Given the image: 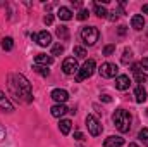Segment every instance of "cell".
Here are the masks:
<instances>
[{
	"mask_svg": "<svg viewBox=\"0 0 148 147\" xmlns=\"http://www.w3.org/2000/svg\"><path fill=\"white\" fill-rule=\"evenodd\" d=\"M100 99H102L103 102H112V97H110V95H102Z\"/></svg>",
	"mask_w": 148,
	"mask_h": 147,
	"instance_id": "obj_35",
	"label": "cell"
},
{
	"mask_svg": "<svg viewBox=\"0 0 148 147\" xmlns=\"http://www.w3.org/2000/svg\"><path fill=\"white\" fill-rule=\"evenodd\" d=\"M141 68H145V69H148V57H145V59H141Z\"/></svg>",
	"mask_w": 148,
	"mask_h": 147,
	"instance_id": "obj_34",
	"label": "cell"
},
{
	"mask_svg": "<svg viewBox=\"0 0 148 147\" xmlns=\"http://www.w3.org/2000/svg\"><path fill=\"white\" fill-rule=\"evenodd\" d=\"M9 87H10V90L16 95L23 97L26 102L33 101V88H31V83L26 80V76H23V74H10L9 76Z\"/></svg>",
	"mask_w": 148,
	"mask_h": 147,
	"instance_id": "obj_1",
	"label": "cell"
},
{
	"mask_svg": "<svg viewBox=\"0 0 148 147\" xmlns=\"http://www.w3.org/2000/svg\"><path fill=\"white\" fill-rule=\"evenodd\" d=\"M43 23H45V24H52V23H53V16H52V14H47V16L43 17Z\"/></svg>",
	"mask_w": 148,
	"mask_h": 147,
	"instance_id": "obj_30",
	"label": "cell"
},
{
	"mask_svg": "<svg viewBox=\"0 0 148 147\" xmlns=\"http://www.w3.org/2000/svg\"><path fill=\"white\" fill-rule=\"evenodd\" d=\"M98 73H100L102 78H114V76H117V73H119V68L114 62H103L100 66Z\"/></svg>",
	"mask_w": 148,
	"mask_h": 147,
	"instance_id": "obj_6",
	"label": "cell"
},
{
	"mask_svg": "<svg viewBox=\"0 0 148 147\" xmlns=\"http://www.w3.org/2000/svg\"><path fill=\"white\" fill-rule=\"evenodd\" d=\"M112 119H114L115 128H117L121 133L129 132V128H131V114H129L126 109H117L115 112H114Z\"/></svg>",
	"mask_w": 148,
	"mask_h": 147,
	"instance_id": "obj_2",
	"label": "cell"
},
{
	"mask_svg": "<svg viewBox=\"0 0 148 147\" xmlns=\"http://www.w3.org/2000/svg\"><path fill=\"white\" fill-rule=\"evenodd\" d=\"M126 33V26H121V30H119V35H124Z\"/></svg>",
	"mask_w": 148,
	"mask_h": 147,
	"instance_id": "obj_36",
	"label": "cell"
},
{
	"mask_svg": "<svg viewBox=\"0 0 148 147\" xmlns=\"http://www.w3.org/2000/svg\"><path fill=\"white\" fill-rule=\"evenodd\" d=\"M107 17H109L110 21H117V17H119V16H117V12L114 10V12H109V16H107Z\"/></svg>",
	"mask_w": 148,
	"mask_h": 147,
	"instance_id": "obj_31",
	"label": "cell"
},
{
	"mask_svg": "<svg viewBox=\"0 0 148 147\" xmlns=\"http://www.w3.org/2000/svg\"><path fill=\"white\" fill-rule=\"evenodd\" d=\"M67 111H69V109L66 107V104H55V106H52L50 112H52V116H53V118H62Z\"/></svg>",
	"mask_w": 148,
	"mask_h": 147,
	"instance_id": "obj_14",
	"label": "cell"
},
{
	"mask_svg": "<svg viewBox=\"0 0 148 147\" xmlns=\"http://www.w3.org/2000/svg\"><path fill=\"white\" fill-rule=\"evenodd\" d=\"M131 87V80H129V76L127 74H119L117 78H115V88L117 90H127Z\"/></svg>",
	"mask_w": 148,
	"mask_h": 147,
	"instance_id": "obj_10",
	"label": "cell"
},
{
	"mask_svg": "<svg viewBox=\"0 0 148 147\" xmlns=\"http://www.w3.org/2000/svg\"><path fill=\"white\" fill-rule=\"evenodd\" d=\"M2 49L7 50V52L12 50V49H14V40H12L10 37H5L3 40H2Z\"/></svg>",
	"mask_w": 148,
	"mask_h": 147,
	"instance_id": "obj_22",
	"label": "cell"
},
{
	"mask_svg": "<svg viewBox=\"0 0 148 147\" xmlns=\"http://www.w3.org/2000/svg\"><path fill=\"white\" fill-rule=\"evenodd\" d=\"M134 99H136L138 104H143V102L147 101V90L143 88V85H138V87H136V90H134Z\"/></svg>",
	"mask_w": 148,
	"mask_h": 147,
	"instance_id": "obj_18",
	"label": "cell"
},
{
	"mask_svg": "<svg viewBox=\"0 0 148 147\" xmlns=\"http://www.w3.org/2000/svg\"><path fill=\"white\" fill-rule=\"evenodd\" d=\"M81 38H83V42L86 43V45H95L97 42H98V38H100V31H98V28H95V26H86V28H83L81 30Z\"/></svg>",
	"mask_w": 148,
	"mask_h": 147,
	"instance_id": "obj_3",
	"label": "cell"
},
{
	"mask_svg": "<svg viewBox=\"0 0 148 147\" xmlns=\"http://www.w3.org/2000/svg\"><path fill=\"white\" fill-rule=\"evenodd\" d=\"M131 26H133L136 31H141L143 26H145V19H143V16H140V14L133 16V17H131Z\"/></svg>",
	"mask_w": 148,
	"mask_h": 147,
	"instance_id": "obj_17",
	"label": "cell"
},
{
	"mask_svg": "<svg viewBox=\"0 0 148 147\" xmlns=\"http://www.w3.org/2000/svg\"><path fill=\"white\" fill-rule=\"evenodd\" d=\"M50 97H52L57 104H66V101L69 99V94H67V90H64V88H55V90H52Z\"/></svg>",
	"mask_w": 148,
	"mask_h": 147,
	"instance_id": "obj_9",
	"label": "cell"
},
{
	"mask_svg": "<svg viewBox=\"0 0 148 147\" xmlns=\"http://www.w3.org/2000/svg\"><path fill=\"white\" fill-rule=\"evenodd\" d=\"M62 71L66 74H74L79 71V66H77V61L76 57H66L64 62H62Z\"/></svg>",
	"mask_w": 148,
	"mask_h": 147,
	"instance_id": "obj_7",
	"label": "cell"
},
{
	"mask_svg": "<svg viewBox=\"0 0 148 147\" xmlns=\"http://www.w3.org/2000/svg\"><path fill=\"white\" fill-rule=\"evenodd\" d=\"M95 69H97V64H95V61H93V59H88V61H84V64H83V66L79 68V71H77L76 80H77V81H83V80L90 78L91 74L95 73Z\"/></svg>",
	"mask_w": 148,
	"mask_h": 147,
	"instance_id": "obj_4",
	"label": "cell"
},
{
	"mask_svg": "<svg viewBox=\"0 0 148 147\" xmlns=\"http://www.w3.org/2000/svg\"><path fill=\"white\" fill-rule=\"evenodd\" d=\"M138 139H140V140H145V142H148V128H141V130H140Z\"/></svg>",
	"mask_w": 148,
	"mask_h": 147,
	"instance_id": "obj_27",
	"label": "cell"
},
{
	"mask_svg": "<svg viewBox=\"0 0 148 147\" xmlns=\"http://www.w3.org/2000/svg\"><path fill=\"white\" fill-rule=\"evenodd\" d=\"M86 126H88V132L93 135V137H98L102 133V125L100 121L93 116V114H88L86 116Z\"/></svg>",
	"mask_w": 148,
	"mask_h": 147,
	"instance_id": "obj_5",
	"label": "cell"
},
{
	"mask_svg": "<svg viewBox=\"0 0 148 147\" xmlns=\"http://www.w3.org/2000/svg\"><path fill=\"white\" fill-rule=\"evenodd\" d=\"M59 130L62 135H69L71 130H73V121L71 119H60L59 121Z\"/></svg>",
	"mask_w": 148,
	"mask_h": 147,
	"instance_id": "obj_15",
	"label": "cell"
},
{
	"mask_svg": "<svg viewBox=\"0 0 148 147\" xmlns=\"http://www.w3.org/2000/svg\"><path fill=\"white\" fill-rule=\"evenodd\" d=\"M0 109H3V111H7V112H12L14 111V104L9 101V97L0 90Z\"/></svg>",
	"mask_w": 148,
	"mask_h": 147,
	"instance_id": "obj_13",
	"label": "cell"
},
{
	"mask_svg": "<svg viewBox=\"0 0 148 147\" xmlns=\"http://www.w3.org/2000/svg\"><path fill=\"white\" fill-rule=\"evenodd\" d=\"M57 16H59L62 21H71V19H73V10H71L69 7H59Z\"/></svg>",
	"mask_w": 148,
	"mask_h": 147,
	"instance_id": "obj_19",
	"label": "cell"
},
{
	"mask_svg": "<svg viewBox=\"0 0 148 147\" xmlns=\"http://www.w3.org/2000/svg\"><path fill=\"white\" fill-rule=\"evenodd\" d=\"M114 52H115V45H107L103 49V55H112Z\"/></svg>",
	"mask_w": 148,
	"mask_h": 147,
	"instance_id": "obj_29",
	"label": "cell"
},
{
	"mask_svg": "<svg viewBox=\"0 0 148 147\" xmlns=\"http://www.w3.org/2000/svg\"><path fill=\"white\" fill-rule=\"evenodd\" d=\"M131 59H133V52H131V49H126L124 54H122V62H124V64H129Z\"/></svg>",
	"mask_w": 148,
	"mask_h": 147,
	"instance_id": "obj_25",
	"label": "cell"
},
{
	"mask_svg": "<svg viewBox=\"0 0 148 147\" xmlns=\"http://www.w3.org/2000/svg\"><path fill=\"white\" fill-rule=\"evenodd\" d=\"M62 52H64V45H62V43H55V45L52 47V57H53V55H60Z\"/></svg>",
	"mask_w": 148,
	"mask_h": 147,
	"instance_id": "obj_24",
	"label": "cell"
},
{
	"mask_svg": "<svg viewBox=\"0 0 148 147\" xmlns=\"http://www.w3.org/2000/svg\"><path fill=\"white\" fill-rule=\"evenodd\" d=\"M74 139H76V140H83V139H84V135H83L81 132H76V133H74Z\"/></svg>",
	"mask_w": 148,
	"mask_h": 147,
	"instance_id": "obj_32",
	"label": "cell"
},
{
	"mask_svg": "<svg viewBox=\"0 0 148 147\" xmlns=\"http://www.w3.org/2000/svg\"><path fill=\"white\" fill-rule=\"evenodd\" d=\"M3 139H5V128H3V126L0 125V142H2Z\"/></svg>",
	"mask_w": 148,
	"mask_h": 147,
	"instance_id": "obj_33",
	"label": "cell"
},
{
	"mask_svg": "<svg viewBox=\"0 0 148 147\" xmlns=\"http://www.w3.org/2000/svg\"><path fill=\"white\" fill-rule=\"evenodd\" d=\"M31 38L36 42L40 47H48V45L52 43V35H50L48 31H40L36 35H31Z\"/></svg>",
	"mask_w": 148,
	"mask_h": 147,
	"instance_id": "obj_8",
	"label": "cell"
},
{
	"mask_svg": "<svg viewBox=\"0 0 148 147\" xmlns=\"http://www.w3.org/2000/svg\"><path fill=\"white\" fill-rule=\"evenodd\" d=\"M129 147H138V144H136V142H131V144H129Z\"/></svg>",
	"mask_w": 148,
	"mask_h": 147,
	"instance_id": "obj_38",
	"label": "cell"
},
{
	"mask_svg": "<svg viewBox=\"0 0 148 147\" xmlns=\"http://www.w3.org/2000/svg\"><path fill=\"white\" fill-rule=\"evenodd\" d=\"M55 33H57V37L60 38V40H67V38H69V30H67V26H59V28L55 30Z\"/></svg>",
	"mask_w": 148,
	"mask_h": 147,
	"instance_id": "obj_21",
	"label": "cell"
},
{
	"mask_svg": "<svg viewBox=\"0 0 148 147\" xmlns=\"http://www.w3.org/2000/svg\"><path fill=\"white\" fill-rule=\"evenodd\" d=\"M93 7H95V14H97L98 17H107V16H109V12H107V9H105V7H103L102 3H98V2H95V5H93Z\"/></svg>",
	"mask_w": 148,
	"mask_h": 147,
	"instance_id": "obj_20",
	"label": "cell"
},
{
	"mask_svg": "<svg viewBox=\"0 0 148 147\" xmlns=\"http://www.w3.org/2000/svg\"><path fill=\"white\" fill-rule=\"evenodd\" d=\"M35 62L40 64V66H50L53 62V57L52 55H47V54H38L35 57Z\"/></svg>",
	"mask_w": 148,
	"mask_h": 147,
	"instance_id": "obj_16",
	"label": "cell"
},
{
	"mask_svg": "<svg viewBox=\"0 0 148 147\" xmlns=\"http://www.w3.org/2000/svg\"><path fill=\"white\" fill-rule=\"evenodd\" d=\"M33 69H35L38 74H41V76H48V74H50V71L47 69V66H40V64H35V66H33Z\"/></svg>",
	"mask_w": 148,
	"mask_h": 147,
	"instance_id": "obj_23",
	"label": "cell"
},
{
	"mask_svg": "<svg viewBox=\"0 0 148 147\" xmlns=\"http://www.w3.org/2000/svg\"><path fill=\"white\" fill-rule=\"evenodd\" d=\"M122 146H124V139L119 137V135H110L103 142V147H122Z\"/></svg>",
	"mask_w": 148,
	"mask_h": 147,
	"instance_id": "obj_11",
	"label": "cell"
},
{
	"mask_svg": "<svg viewBox=\"0 0 148 147\" xmlns=\"http://www.w3.org/2000/svg\"><path fill=\"white\" fill-rule=\"evenodd\" d=\"M88 16H90V14H88V10H84V9H81V10L77 12V16H76V17H77L79 21H84V19L88 17Z\"/></svg>",
	"mask_w": 148,
	"mask_h": 147,
	"instance_id": "obj_28",
	"label": "cell"
},
{
	"mask_svg": "<svg viewBox=\"0 0 148 147\" xmlns=\"http://www.w3.org/2000/svg\"><path fill=\"white\" fill-rule=\"evenodd\" d=\"M133 74H134V78H136V83L143 85V83L147 81V73L141 69V64H133Z\"/></svg>",
	"mask_w": 148,
	"mask_h": 147,
	"instance_id": "obj_12",
	"label": "cell"
},
{
	"mask_svg": "<svg viewBox=\"0 0 148 147\" xmlns=\"http://www.w3.org/2000/svg\"><path fill=\"white\" fill-rule=\"evenodd\" d=\"M141 10H143V12H145V14H148V3H145V5H143V7H141Z\"/></svg>",
	"mask_w": 148,
	"mask_h": 147,
	"instance_id": "obj_37",
	"label": "cell"
},
{
	"mask_svg": "<svg viewBox=\"0 0 148 147\" xmlns=\"http://www.w3.org/2000/svg\"><path fill=\"white\" fill-rule=\"evenodd\" d=\"M74 55L79 57V59H84L86 57V50L83 47H74Z\"/></svg>",
	"mask_w": 148,
	"mask_h": 147,
	"instance_id": "obj_26",
	"label": "cell"
}]
</instances>
